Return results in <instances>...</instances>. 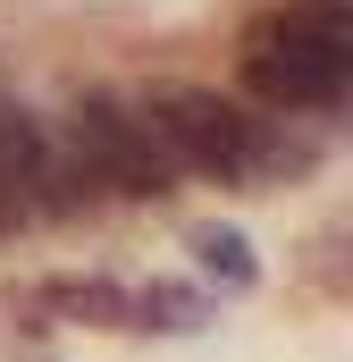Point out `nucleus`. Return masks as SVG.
<instances>
[{
    "mask_svg": "<svg viewBox=\"0 0 353 362\" xmlns=\"http://www.w3.org/2000/svg\"><path fill=\"white\" fill-rule=\"evenodd\" d=\"M143 118L160 127V144L176 152V169H202V177L253 194L261 135H269L261 110H244L236 93H219V85H160V93H143Z\"/></svg>",
    "mask_w": 353,
    "mask_h": 362,
    "instance_id": "obj_2",
    "label": "nucleus"
},
{
    "mask_svg": "<svg viewBox=\"0 0 353 362\" xmlns=\"http://www.w3.org/2000/svg\"><path fill=\"white\" fill-rule=\"evenodd\" d=\"M185 253H193V270L210 278V286H227V295L261 286V253H253V236L236 219H193L185 228Z\"/></svg>",
    "mask_w": 353,
    "mask_h": 362,
    "instance_id": "obj_4",
    "label": "nucleus"
},
{
    "mask_svg": "<svg viewBox=\"0 0 353 362\" xmlns=\"http://www.w3.org/2000/svg\"><path fill=\"white\" fill-rule=\"evenodd\" d=\"M51 312L76 329H135V286L109 278H51Z\"/></svg>",
    "mask_w": 353,
    "mask_h": 362,
    "instance_id": "obj_5",
    "label": "nucleus"
},
{
    "mask_svg": "<svg viewBox=\"0 0 353 362\" xmlns=\"http://www.w3.org/2000/svg\"><path fill=\"white\" fill-rule=\"evenodd\" d=\"M244 85L261 110H337L353 85L345 0H286L244 34Z\"/></svg>",
    "mask_w": 353,
    "mask_h": 362,
    "instance_id": "obj_1",
    "label": "nucleus"
},
{
    "mask_svg": "<svg viewBox=\"0 0 353 362\" xmlns=\"http://www.w3.org/2000/svg\"><path fill=\"white\" fill-rule=\"evenodd\" d=\"M17 219H34V211H25V194H17V185H0V236H17Z\"/></svg>",
    "mask_w": 353,
    "mask_h": 362,
    "instance_id": "obj_7",
    "label": "nucleus"
},
{
    "mask_svg": "<svg viewBox=\"0 0 353 362\" xmlns=\"http://www.w3.org/2000/svg\"><path fill=\"white\" fill-rule=\"evenodd\" d=\"M135 329H152V337H193V329H210V295L185 286V278H152V286H135Z\"/></svg>",
    "mask_w": 353,
    "mask_h": 362,
    "instance_id": "obj_6",
    "label": "nucleus"
},
{
    "mask_svg": "<svg viewBox=\"0 0 353 362\" xmlns=\"http://www.w3.org/2000/svg\"><path fill=\"white\" fill-rule=\"evenodd\" d=\"M68 144H76V160H85L101 194H135V202H160L176 194V152L160 144V127L143 118V101H118V93H85L76 110H68V127H59Z\"/></svg>",
    "mask_w": 353,
    "mask_h": 362,
    "instance_id": "obj_3",
    "label": "nucleus"
}]
</instances>
